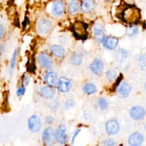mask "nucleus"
Returning a JSON list of instances; mask_svg holds the SVG:
<instances>
[{"label": "nucleus", "mask_w": 146, "mask_h": 146, "mask_svg": "<svg viewBox=\"0 0 146 146\" xmlns=\"http://www.w3.org/2000/svg\"><path fill=\"white\" fill-rule=\"evenodd\" d=\"M120 19L123 22L129 23L131 25H135L140 22L141 12L135 5H126L120 14Z\"/></svg>", "instance_id": "f257e3e1"}, {"label": "nucleus", "mask_w": 146, "mask_h": 146, "mask_svg": "<svg viewBox=\"0 0 146 146\" xmlns=\"http://www.w3.org/2000/svg\"><path fill=\"white\" fill-rule=\"evenodd\" d=\"M88 23L80 20L74 21L70 25V29L74 37L79 40H86L88 38Z\"/></svg>", "instance_id": "f03ea898"}, {"label": "nucleus", "mask_w": 146, "mask_h": 146, "mask_svg": "<svg viewBox=\"0 0 146 146\" xmlns=\"http://www.w3.org/2000/svg\"><path fill=\"white\" fill-rule=\"evenodd\" d=\"M65 9L66 6L63 0H53L50 4H48L46 12L53 18H60L64 15Z\"/></svg>", "instance_id": "7ed1b4c3"}, {"label": "nucleus", "mask_w": 146, "mask_h": 146, "mask_svg": "<svg viewBox=\"0 0 146 146\" xmlns=\"http://www.w3.org/2000/svg\"><path fill=\"white\" fill-rule=\"evenodd\" d=\"M35 28L40 36L46 37L47 35L50 34V32L53 29V22L46 17H40L36 22Z\"/></svg>", "instance_id": "20e7f679"}, {"label": "nucleus", "mask_w": 146, "mask_h": 146, "mask_svg": "<svg viewBox=\"0 0 146 146\" xmlns=\"http://www.w3.org/2000/svg\"><path fill=\"white\" fill-rule=\"evenodd\" d=\"M55 141L60 145L64 146L68 142V135L66 133V127L64 124H60L55 131Z\"/></svg>", "instance_id": "39448f33"}, {"label": "nucleus", "mask_w": 146, "mask_h": 146, "mask_svg": "<svg viewBox=\"0 0 146 146\" xmlns=\"http://www.w3.org/2000/svg\"><path fill=\"white\" fill-rule=\"evenodd\" d=\"M37 62L39 63V65L41 66L43 69L46 70H50L52 69L54 65V62H53V58L50 54L48 53H40L38 56H37Z\"/></svg>", "instance_id": "423d86ee"}, {"label": "nucleus", "mask_w": 146, "mask_h": 146, "mask_svg": "<svg viewBox=\"0 0 146 146\" xmlns=\"http://www.w3.org/2000/svg\"><path fill=\"white\" fill-rule=\"evenodd\" d=\"M27 128L32 133H39L42 128V122L38 115L33 114L27 120Z\"/></svg>", "instance_id": "0eeeda50"}, {"label": "nucleus", "mask_w": 146, "mask_h": 146, "mask_svg": "<svg viewBox=\"0 0 146 146\" xmlns=\"http://www.w3.org/2000/svg\"><path fill=\"white\" fill-rule=\"evenodd\" d=\"M42 141L45 146H53L55 143V131L52 127H47L42 133Z\"/></svg>", "instance_id": "6e6552de"}, {"label": "nucleus", "mask_w": 146, "mask_h": 146, "mask_svg": "<svg viewBox=\"0 0 146 146\" xmlns=\"http://www.w3.org/2000/svg\"><path fill=\"white\" fill-rule=\"evenodd\" d=\"M93 36H94V39L96 43H101L102 41L103 37L105 36L104 35V27H103V25L102 23L98 21V22L95 23V25H93Z\"/></svg>", "instance_id": "1a4fd4ad"}, {"label": "nucleus", "mask_w": 146, "mask_h": 146, "mask_svg": "<svg viewBox=\"0 0 146 146\" xmlns=\"http://www.w3.org/2000/svg\"><path fill=\"white\" fill-rule=\"evenodd\" d=\"M145 115V109L140 105H135V106H133L129 109V116L135 121H141V120L144 119Z\"/></svg>", "instance_id": "9d476101"}, {"label": "nucleus", "mask_w": 146, "mask_h": 146, "mask_svg": "<svg viewBox=\"0 0 146 146\" xmlns=\"http://www.w3.org/2000/svg\"><path fill=\"white\" fill-rule=\"evenodd\" d=\"M56 88H58V91L60 94H67L72 88V82L66 77H60V78H58Z\"/></svg>", "instance_id": "9b49d317"}, {"label": "nucleus", "mask_w": 146, "mask_h": 146, "mask_svg": "<svg viewBox=\"0 0 146 146\" xmlns=\"http://www.w3.org/2000/svg\"><path fill=\"white\" fill-rule=\"evenodd\" d=\"M43 81L47 86H50V87H56L58 85V76L56 72L54 71H49L45 72L43 74Z\"/></svg>", "instance_id": "f8f14e48"}, {"label": "nucleus", "mask_w": 146, "mask_h": 146, "mask_svg": "<svg viewBox=\"0 0 146 146\" xmlns=\"http://www.w3.org/2000/svg\"><path fill=\"white\" fill-rule=\"evenodd\" d=\"M56 88L54 87H50V86H42L39 88L38 90V94L40 95V96H42L45 100H53L56 96Z\"/></svg>", "instance_id": "ddd939ff"}, {"label": "nucleus", "mask_w": 146, "mask_h": 146, "mask_svg": "<svg viewBox=\"0 0 146 146\" xmlns=\"http://www.w3.org/2000/svg\"><path fill=\"white\" fill-rule=\"evenodd\" d=\"M101 44L106 50L113 51L117 48L119 44V39L114 36H104L101 41Z\"/></svg>", "instance_id": "4468645a"}, {"label": "nucleus", "mask_w": 146, "mask_h": 146, "mask_svg": "<svg viewBox=\"0 0 146 146\" xmlns=\"http://www.w3.org/2000/svg\"><path fill=\"white\" fill-rule=\"evenodd\" d=\"M49 51H50L51 55L56 58H63L65 56V48L62 45H60V44H52L49 48Z\"/></svg>", "instance_id": "2eb2a0df"}, {"label": "nucleus", "mask_w": 146, "mask_h": 146, "mask_svg": "<svg viewBox=\"0 0 146 146\" xmlns=\"http://www.w3.org/2000/svg\"><path fill=\"white\" fill-rule=\"evenodd\" d=\"M105 131H106L107 135H114L119 133L120 131V124L117 120L110 119L105 123Z\"/></svg>", "instance_id": "dca6fc26"}, {"label": "nucleus", "mask_w": 146, "mask_h": 146, "mask_svg": "<svg viewBox=\"0 0 146 146\" xmlns=\"http://www.w3.org/2000/svg\"><path fill=\"white\" fill-rule=\"evenodd\" d=\"M103 68H104V64H103L102 60L100 58H95L93 62H91V64L89 65V69L92 73L96 75H101V73L103 72Z\"/></svg>", "instance_id": "f3484780"}, {"label": "nucleus", "mask_w": 146, "mask_h": 146, "mask_svg": "<svg viewBox=\"0 0 146 146\" xmlns=\"http://www.w3.org/2000/svg\"><path fill=\"white\" fill-rule=\"evenodd\" d=\"M131 90H133V88H131V86L129 83H127V82H122V83L119 85L118 88L116 89V93L118 94V96L120 98H126L131 95Z\"/></svg>", "instance_id": "a211bd4d"}, {"label": "nucleus", "mask_w": 146, "mask_h": 146, "mask_svg": "<svg viewBox=\"0 0 146 146\" xmlns=\"http://www.w3.org/2000/svg\"><path fill=\"white\" fill-rule=\"evenodd\" d=\"M144 141V136L142 133L135 131V133H131L128 138V143L129 146H141V144Z\"/></svg>", "instance_id": "6ab92c4d"}, {"label": "nucleus", "mask_w": 146, "mask_h": 146, "mask_svg": "<svg viewBox=\"0 0 146 146\" xmlns=\"http://www.w3.org/2000/svg\"><path fill=\"white\" fill-rule=\"evenodd\" d=\"M95 0H83L80 3V10L85 14H89L95 8Z\"/></svg>", "instance_id": "aec40b11"}, {"label": "nucleus", "mask_w": 146, "mask_h": 146, "mask_svg": "<svg viewBox=\"0 0 146 146\" xmlns=\"http://www.w3.org/2000/svg\"><path fill=\"white\" fill-rule=\"evenodd\" d=\"M66 9L69 15H76L80 11V2L78 0H70L67 3Z\"/></svg>", "instance_id": "412c9836"}, {"label": "nucleus", "mask_w": 146, "mask_h": 146, "mask_svg": "<svg viewBox=\"0 0 146 146\" xmlns=\"http://www.w3.org/2000/svg\"><path fill=\"white\" fill-rule=\"evenodd\" d=\"M83 54L81 52H74L69 58V62L71 63L72 65H75V66H78V65H81L82 62H83Z\"/></svg>", "instance_id": "4be33fe9"}, {"label": "nucleus", "mask_w": 146, "mask_h": 146, "mask_svg": "<svg viewBox=\"0 0 146 146\" xmlns=\"http://www.w3.org/2000/svg\"><path fill=\"white\" fill-rule=\"evenodd\" d=\"M83 92L85 95H88V96L95 95V94L98 93V87L94 83H91V82L85 83L83 86Z\"/></svg>", "instance_id": "5701e85b"}, {"label": "nucleus", "mask_w": 146, "mask_h": 146, "mask_svg": "<svg viewBox=\"0 0 146 146\" xmlns=\"http://www.w3.org/2000/svg\"><path fill=\"white\" fill-rule=\"evenodd\" d=\"M105 77H106V80L109 83H112L113 81H115V80L118 78V72L115 69H113V68H110L105 73Z\"/></svg>", "instance_id": "b1692460"}, {"label": "nucleus", "mask_w": 146, "mask_h": 146, "mask_svg": "<svg viewBox=\"0 0 146 146\" xmlns=\"http://www.w3.org/2000/svg\"><path fill=\"white\" fill-rule=\"evenodd\" d=\"M128 56H129L128 51L125 50V49H123V48H121V49H119L118 52H117L116 58H117V60H118V62L122 63V62H124L127 58H128Z\"/></svg>", "instance_id": "393cba45"}, {"label": "nucleus", "mask_w": 146, "mask_h": 146, "mask_svg": "<svg viewBox=\"0 0 146 146\" xmlns=\"http://www.w3.org/2000/svg\"><path fill=\"white\" fill-rule=\"evenodd\" d=\"M137 64L140 67L141 70L146 71V55L145 54H141L137 56Z\"/></svg>", "instance_id": "a878e982"}, {"label": "nucleus", "mask_w": 146, "mask_h": 146, "mask_svg": "<svg viewBox=\"0 0 146 146\" xmlns=\"http://www.w3.org/2000/svg\"><path fill=\"white\" fill-rule=\"evenodd\" d=\"M98 105L101 111H105L108 108V101L105 98H100L98 100Z\"/></svg>", "instance_id": "bb28decb"}, {"label": "nucleus", "mask_w": 146, "mask_h": 146, "mask_svg": "<svg viewBox=\"0 0 146 146\" xmlns=\"http://www.w3.org/2000/svg\"><path fill=\"white\" fill-rule=\"evenodd\" d=\"M60 101L58 100H53L49 104V108L52 110V111H58V109L60 108Z\"/></svg>", "instance_id": "cd10ccee"}, {"label": "nucleus", "mask_w": 146, "mask_h": 146, "mask_svg": "<svg viewBox=\"0 0 146 146\" xmlns=\"http://www.w3.org/2000/svg\"><path fill=\"white\" fill-rule=\"evenodd\" d=\"M17 58H18V49L14 50L13 55L11 56V60H10V69L13 70L16 66V63H17Z\"/></svg>", "instance_id": "c85d7f7f"}, {"label": "nucleus", "mask_w": 146, "mask_h": 146, "mask_svg": "<svg viewBox=\"0 0 146 146\" xmlns=\"http://www.w3.org/2000/svg\"><path fill=\"white\" fill-rule=\"evenodd\" d=\"M138 33V27L135 25H131L128 29H127V34L129 35V36H135Z\"/></svg>", "instance_id": "c756f323"}, {"label": "nucleus", "mask_w": 146, "mask_h": 146, "mask_svg": "<svg viewBox=\"0 0 146 146\" xmlns=\"http://www.w3.org/2000/svg\"><path fill=\"white\" fill-rule=\"evenodd\" d=\"M101 146H118V143L113 139V138L108 137V138H105V139L101 142Z\"/></svg>", "instance_id": "7c9ffc66"}, {"label": "nucleus", "mask_w": 146, "mask_h": 146, "mask_svg": "<svg viewBox=\"0 0 146 146\" xmlns=\"http://www.w3.org/2000/svg\"><path fill=\"white\" fill-rule=\"evenodd\" d=\"M75 105V101L74 100H72V98H68L64 101V103H63V107H64L65 110H68L70 109V108L74 107Z\"/></svg>", "instance_id": "2f4dec72"}, {"label": "nucleus", "mask_w": 146, "mask_h": 146, "mask_svg": "<svg viewBox=\"0 0 146 146\" xmlns=\"http://www.w3.org/2000/svg\"><path fill=\"white\" fill-rule=\"evenodd\" d=\"M30 82V77L28 76L27 74L23 75V78H22V86L23 87H27Z\"/></svg>", "instance_id": "473e14b6"}, {"label": "nucleus", "mask_w": 146, "mask_h": 146, "mask_svg": "<svg viewBox=\"0 0 146 146\" xmlns=\"http://www.w3.org/2000/svg\"><path fill=\"white\" fill-rule=\"evenodd\" d=\"M25 94V87H23V86L19 87L17 92H16V95H17L18 98H22Z\"/></svg>", "instance_id": "72a5a7b5"}, {"label": "nucleus", "mask_w": 146, "mask_h": 146, "mask_svg": "<svg viewBox=\"0 0 146 146\" xmlns=\"http://www.w3.org/2000/svg\"><path fill=\"white\" fill-rule=\"evenodd\" d=\"M45 122L47 124L52 125L54 122H55V117H54L53 115H47V116L45 117Z\"/></svg>", "instance_id": "f704fd0d"}, {"label": "nucleus", "mask_w": 146, "mask_h": 146, "mask_svg": "<svg viewBox=\"0 0 146 146\" xmlns=\"http://www.w3.org/2000/svg\"><path fill=\"white\" fill-rule=\"evenodd\" d=\"M122 79H123V75L120 74L119 76H118V78H117V80H116V82H115V84H114V89H115V90H116V89L119 87V85L121 84Z\"/></svg>", "instance_id": "c9c22d12"}, {"label": "nucleus", "mask_w": 146, "mask_h": 146, "mask_svg": "<svg viewBox=\"0 0 146 146\" xmlns=\"http://www.w3.org/2000/svg\"><path fill=\"white\" fill-rule=\"evenodd\" d=\"M80 131H81V129H77L76 131H74V133H73V135H72V138H71V144H73V143H74L75 138H76V136L80 133Z\"/></svg>", "instance_id": "e433bc0d"}, {"label": "nucleus", "mask_w": 146, "mask_h": 146, "mask_svg": "<svg viewBox=\"0 0 146 146\" xmlns=\"http://www.w3.org/2000/svg\"><path fill=\"white\" fill-rule=\"evenodd\" d=\"M3 35H4V27H3V25L0 23V39L3 37Z\"/></svg>", "instance_id": "4c0bfd02"}, {"label": "nucleus", "mask_w": 146, "mask_h": 146, "mask_svg": "<svg viewBox=\"0 0 146 146\" xmlns=\"http://www.w3.org/2000/svg\"><path fill=\"white\" fill-rule=\"evenodd\" d=\"M27 23H28V18H25V22L23 23V27H25V25H27Z\"/></svg>", "instance_id": "58836bf2"}, {"label": "nucleus", "mask_w": 146, "mask_h": 146, "mask_svg": "<svg viewBox=\"0 0 146 146\" xmlns=\"http://www.w3.org/2000/svg\"><path fill=\"white\" fill-rule=\"evenodd\" d=\"M144 129H145V131H146V124H145V126H144Z\"/></svg>", "instance_id": "ea45409f"}, {"label": "nucleus", "mask_w": 146, "mask_h": 146, "mask_svg": "<svg viewBox=\"0 0 146 146\" xmlns=\"http://www.w3.org/2000/svg\"><path fill=\"white\" fill-rule=\"evenodd\" d=\"M145 90H146V82H145Z\"/></svg>", "instance_id": "a19ab883"}, {"label": "nucleus", "mask_w": 146, "mask_h": 146, "mask_svg": "<svg viewBox=\"0 0 146 146\" xmlns=\"http://www.w3.org/2000/svg\"><path fill=\"white\" fill-rule=\"evenodd\" d=\"M104 1H110V0H104Z\"/></svg>", "instance_id": "79ce46f5"}, {"label": "nucleus", "mask_w": 146, "mask_h": 146, "mask_svg": "<svg viewBox=\"0 0 146 146\" xmlns=\"http://www.w3.org/2000/svg\"><path fill=\"white\" fill-rule=\"evenodd\" d=\"M0 21H1V18H0Z\"/></svg>", "instance_id": "37998d69"}]
</instances>
